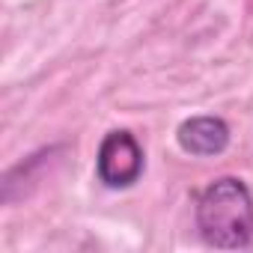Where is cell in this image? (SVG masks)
Instances as JSON below:
<instances>
[{
	"label": "cell",
	"mask_w": 253,
	"mask_h": 253,
	"mask_svg": "<svg viewBox=\"0 0 253 253\" xmlns=\"http://www.w3.org/2000/svg\"><path fill=\"white\" fill-rule=\"evenodd\" d=\"M176 143L182 152L194 158L220 155L229 146V125L220 116H191L176 128Z\"/></svg>",
	"instance_id": "obj_3"
},
{
	"label": "cell",
	"mask_w": 253,
	"mask_h": 253,
	"mask_svg": "<svg viewBox=\"0 0 253 253\" xmlns=\"http://www.w3.org/2000/svg\"><path fill=\"white\" fill-rule=\"evenodd\" d=\"M197 229L209 247L238 250L253 241V194L235 176H220L197 197Z\"/></svg>",
	"instance_id": "obj_1"
},
{
	"label": "cell",
	"mask_w": 253,
	"mask_h": 253,
	"mask_svg": "<svg viewBox=\"0 0 253 253\" xmlns=\"http://www.w3.org/2000/svg\"><path fill=\"white\" fill-rule=\"evenodd\" d=\"M146 167V155L143 146L137 143V137L131 131H107L98 155H95V176L104 188L110 191H122V188H131Z\"/></svg>",
	"instance_id": "obj_2"
}]
</instances>
